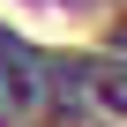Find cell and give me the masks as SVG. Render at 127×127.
I'll return each mask as SVG.
<instances>
[{
  "label": "cell",
  "mask_w": 127,
  "mask_h": 127,
  "mask_svg": "<svg viewBox=\"0 0 127 127\" xmlns=\"http://www.w3.org/2000/svg\"><path fill=\"white\" fill-rule=\"evenodd\" d=\"M90 97H97L105 112L127 120V67H97V75H90Z\"/></svg>",
  "instance_id": "cell-2"
},
{
  "label": "cell",
  "mask_w": 127,
  "mask_h": 127,
  "mask_svg": "<svg viewBox=\"0 0 127 127\" xmlns=\"http://www.w3.org/2000/svg\"><path fill=\"white\" fill-rule=\"evenodd\" d=\"M45 97H52V82H45L37 60L30 52H0V112H8V120H37Z\"/></svg>",
  "instance_id": "cell-1"
}]
</instances>
